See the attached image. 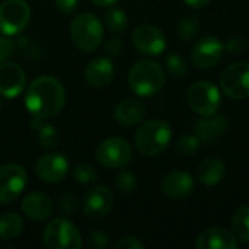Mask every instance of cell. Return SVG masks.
<instances>
[{
    "label": "cell",
    "instance_id": "6da1fadb",
    "mask_svg": "<svg viewBox=\"0 0 249 249\" xmlns=\"http://www.w3.org/2000/svg\"><path fill=\"white\" fill-rule=\"evenodd\" d=\"M66 105L63 83L53 76H39L25 92V107L32 117L45 120L58 115Z\"/></svg>",
    "mask_w": 249,
    "mask_h": 249
},
{
    "label": "cell",
    "instance_id": "7a4b0ae2",
    "mask_svg": "<svg viewBox=\"0 0 249 249\" xmlns=\"http://www.w3.org/2000/svg\"><path fill=\"white\" fill-rule=\"evenodd\" d=\"M172 139V128L163 120H150L137 128L134 144L144 156H158L166 150Z\"/></svg>",
    "mask_w": 249,
    "mask_h": 249
},
{
    "label": "cell",
    "instance_id": "3957f363",
    "mask_svg": "<svg viewBox=\"0 0 249 249\" xmlns=\"http://www.w3.org/2000/svg\"><path fill=\"white\" fill-rule=\"evenodd\" d=\"M166 76L163 67L152 60L134 63L128 73V85L139 96H153L162 90Z\"/></svg>",
    "mask_w": 249,
    "mask_h": 249
},
{
    "label": "cell",
    "instance_id": "277c9868",
    "mask_svg": "<svg viewBox=\"0 0 249 249\" xmlns=\"http://www.w3.org/2000/svg\"><path fill=\"white\" fill-rule=\"evenodd\" d=\"M70 38L79 50L92 53L104 39V23L90 12L80 13L70 23Z\"/></svg>",
    "mask_w": 249,
    "mask_h": 249
},
{
    "label": "cell",
    "instance_id": "5b68a950",
    "mask_svg": "<svg viewBox=\"0 0 249 249\" xmlns=\"http://www.w3.org/2000/svg\"><path fill=\"white\" fill-rule=\"evenodd\" d=\"M44 245L50 249H79L82 248V235L79 229L67 219L51 220L42 233Z\"/></svg>",
    "mask_w": 249,
    "mask_h": 249
},
{
    "label": "cell",
    "instance_id": "8992f818",
    "mask_svg": "<svg viewBox=\"0 0 249 249\" xmlns=\"http://www.w3.org/2000/svg\"><path fill=\"white\" fill-rule=\"evenodd\" d=\"M187 101L190 108L196 114L201 117H210L217 114L222 96L216 85H213L209 80H198L188 89Z\"/></svg>",
    "mask_w": 249,
    "mask_h": 249
},
{
    "label": "cell",
    "instance_id": "52a82bcc",
    "mask_svg": "<svg viewBox=\"0 0 249 249\" xmlns=\"http://www.w3.org/2000/svg\"><path fill=\"white\" fill-rule=\"evenodd\" d=\"M96 160L99 165L109 169H123L125 168L133 158L131 144L121 137H109L102 140L95 152Z\"/></svg>",
    "mask_w": 249,
    "mask_h": 249
},
{
    "label": "cell",
    "instance_id": "ba28073f",
    "mask_svg": "<svg viewBox=\"0 0 249 249\" xmlns=\"http://www.w3.org/2000/svg\"><path fill=\"white\" fill-rule=\"evenodd\" d=\"M31 9L25 0H4L0 4V32L18 35L29 23Z\"/></svg>",
    "mask_w": 249,
    "mask_h": 249
},
{
    "label": "cell",
    "instance_id": "9c48e42d",
    "mask_svg": "<svg viewBox=\"0 0 249 249\" xmlns=\"http://www.w3.org/2000/svg\"><path fill=\"white\" fill-rule=\"evenodd\" d=\"M220 88L231 99H245L249 96V63L239 61L228 66L220 74Z\"/></svg>",
    "mask_w": 249,
    "mask_h": 249
},
{
    "label": "cell",
    "instance_id": "30bf717a",
    "mask_svg": "<svg viewBox=\"0 0 249 249\" xmlns=\"http://www.w3.org/2000/svg\"><path fill=\"white\" fill-rule=\"evenodd\" d=\"M28 182L26 171L16 163L0 165V204H10L25 190Z\"/></svg>",
    "mask_w": 249,
    "mask_h": 249
},
{
    "label": "cell",
    "instance_id": "8fae6325",
    "mask_svg": "<svg viewBox=\"0 0 249 249\" xmlns=\"http://www.w3.org/2000/svg\"><path fill=\"white\" fill-rule=\"evenodd\" d=\"M133 44L142 54L159 55L166 50V36L155 25H139L133 32Z\"/></svg>",
    "mask_w": 249,
    "mask_h": 249
},
{
    "label": "cell",
    "instance_id": "7c38bea8",
    "mask_svg": "<svg viewBox=\"0 0 249 249\" xmlns=\"http://www.w3.org/2000/svg\"><path fill=\"white\" fill-rule=\"evenodd\" d=\"M70 171L69 160L61 153H45L35 163V172L42 182L58 184Z\"/></svg>",
    "mask_w": 249,
    "mask_h": 249
},
{
    "label": "cell",
    "instance_id": "4fadbf2b",
    "mask_svg": "<svg viewBox=\"0 0 249 249\" xmlns=\"http://www.w3.org/2000/svg\"><path fill=\"white\" fill-rule=\"evenodd\" d=\"M225 45L216 36H204L198 39L191 50V58L198 69H212L223 57Z\"/></svg>",
    "mask_w": 249,
    "mask_h": 249
},
{
    "label": "cell",
    "instance_id": "5bb4252c",
    "mask_svg": "<svg viewBox=\"0 0 249 249\" xmlns=\"http://www.w3.org/2000/svg\"><path fill=\"white\" fill-rule=\"evenodd\" d=\"M26 86L25 70L12 61L0 63V96L13 99L19 96Z\"/></svg>",
    "mask_w": 249,
    "mask_h": 249
},
{
    "label": "cell",
    "instance_id": "9a60e30c",
    "mask_svg": "<svg viewBox=\"0 0 249 249\" xmlns=\"http://www.w3.org/2000/svg\"><path fill=\"white\" fill-rule=\"evenodd\" d=\"M114 206V194L105 185L89 190L83 200V213L88 219H104Z\"/></svg>",
    "mask_w": 249,
    "mask_h": 249
},
{
    "label": "cell",
    "instance_id": "2e32d148",
    "mask_svg": "<svg viewBox=\"0 0 249 249\" xmlns=\"http://www.w3.org/2000/svg\"><path fill=\"white\" fill-rule=\"evenodd\" d=\"M238 245L239 242L235 233L223 228L206 229L196 239V247L198 249H236Z\"/></svg>",
    "mask_w": 249,
    "mask_h": 249
},
{
    "label": "cell",
    "instance_id": "e0dca14e",
    "mask_svg": "<svg viewBox=\"0 0 249 249\" xmlns=\"http://www.w3.org/2000/svg\"><path fill=\"white\" fill-rule=\"evenodd\" d=\"M194 179L185 171H172L162 179V191L171 198H185L194 191Z\"/></svg>",
    "mask_w": 249,
    "mask_h": 249
},
{
    "label": "cell",
    "instance_id": "ac0fdd59",
    "mask_svg": "<svg viewBox=\"0 0 249 249\" xmlns=\"http://www.w3.org/2000/svg\"><path fill=\"white\" fill-rule=\"evenodd\" d=\"M115 74V67L111 58L98 57L88 63L85 69V79L93 88H105L108 86Z\"/></svg>",
    "mask_w": 249,
    "mask_h": 249
},
{
    "label": "cell",
    "instance_id": "d6986e66",
    "mask_svg": "<svg viewBox=\"0 0 249 249\" xmlns=\"http://www.w3.org/2000/svg\"><path fill=\"white\" fill-rule=\"evenodd\" d=\"M228 130H229V120L226 118V115L222 114L204 117L194 124L196 136L204 143H212L220 139L222 136H225Z\"/></svg>",
    "mask_w": 249,
    "mask_h": 249
},
{
    "label": "cell",
    "instance_id": "ffe728a7",
    "mask_svg": "<svg viewBox=\"0 0 249 249\" xmlns=\"http://www.w3.org/2000/svg\"><path fill=\"white\" fill-rule=\"evenodd\" d=\"M20 207H22L23 214L34 222H42L48 219L54 212L53 200L47 194L39 193V191H34L28 194L23 198Z\"/></svg>",
    "mask_w": 249,
    "mask_h": 249
},
{
    "label": "cell",
    "instance_id": "44dd1931",
    "mask_svg": "<svg viewBox=\"0 0 249 249\" xmlns=\"http://www.w3.org/2000/svg\"><path fill=\"white\" fill-rule=\"evenodd\" d=\"M146 117V105L137 98L121 101L114 109V120L123 127H133L140 124Z\"/></svg>",
    "mask_w": 249,
    "mask_h": 249
},
{
    "label": "cell",
    "instance_id": "7402d4cb",
    "mask_svg": "<svg viewBox=\"0 0 249 249\" xmlns=\"http://www.w3.org/2000/svg\"><path fill=\"white\" fill-rule=\"evenodd\" d=\"M226 175V165L219 158H207L204 159L197 169V177L201 184L207 187L217 185Z\"/></svg>",
    "mask_w": 249,
    "mask_h": 249
},
{
    "label": "cell",
    "instance_id": "603a6c76",
    "mask_svg": "<svg viewBox=\"0 0 249 249\" xmlns=\"http://www.w3.org/2000/svg\"><path fill=\"white\" fill-rule=\"evenodd\" d=\"M23 219L18 213H6L0 217V241H13L23 232Z\"/></svg>",
    "mask_w": 249,
    "mask_h": 249
},
{
    "label": "cell",
    "instance_id": "cb8c5ba5",
    "mask_svg": "<svg viewBox=\"0 0 249 249\" xmlns=\"http://www.w3.org/2000/svg\"><path fill=\"white\" fill-rule=\"evenodd\" d=\"M232 226L233 233L239 241L249 242V206H242L235 210L232 217Z\"/></svg>",
    "mask_w": 249,
    "mask_h": 249
},
{
    "label": "cell",
    "instance_id": "d4e9b609",
    "mask_svg": "<svg viewBox=\"0 0 249 249\" xmlns=\"http://www.w3.org/2000/svg\"><path fill=\"white\" fill-rule=\"evenodd\" d=\"M104 25L111 32H123L128 25L127 13L120 7H111L104 15Z\"/></svg>",
    "mask_w": 249,
    "mask_h": 249
},
{
    "label": "cell",
    "instance_id": "484cf974",
    "mask_svg": "<svg viewBox=\"0 0 249 249\" xmlns=\"http://www.w3.org/2000/svg\"><path fill=\"white\" fill-rule=\"evenodd\" d=\"M200 31V20L197 16L194 15H188L184 19L179 20L178 26H177V32L178 35L184 39V41H191L197 36Z\"/></svg>",
    "mask_w": 249,
    "mask_h": 249
},
{
    "label": "cell",
    "instance_id": "4316f807",
    "mask_svg": "<svg viewBox=\"0 0 249 249\" xmlns=\"http://www.w3.org/2000/svg\"><path fill=\"white\" fill-rule=\"evenodd\" d=\"M73 178L77 184H93L98 179V172L90 163L82 162L73 168Z\"/></svg>",
    "mask_w": 249,
    "mask_h": 249
},
{
    "label": "cell",
    "instance_id": "83f0119b",
    "mask_svg": "<svg viewBox=\"0 0 249 249\" xmlns=\"http://www.w3.org/2000/svg\"><path fill=\"white\" fill-rule=\"evenodd\" d=\"M39 144L45 149H54L60 143V133L54 125L42 124L38 134Z\"/></svg>",
    "mask_w": 249,
    "mask_h": 249
},
{
    "label": "cell",
    "instance_id": "f1b7e54d",
    "mask_svg": "<svg viewBox=\"0 0 249 249\" xmlns=\"http://www.w3.org/2000/svg\"><path fill=\"white\" fill-rule=\"evenodd\" d=\"M200 144H201V140L196 136V134H188V136H184L181 137L178 142H177V152L181 153L182 156H193L198 152L200 149Z\"/></svg>",
    "mask_w": 249,
    "mask_h": 249
},
{
    "label": "cell",
    "instance_id": "f546056e",
    "mask_svg": "<svg viewBox=\"0 0 249 249\" xmlns=\"http://www.w3.org/2000/svg\"><path fill=\"white\" fill-rule=\"evenodd\" d=\"M114 185L121 194H131L137 188V178L134 174L128 171H123L115 177Z\"/></svg>",
    "mask_w": 249,
    "mask_h": 249
},
{
    "label": "cell",
    "instance_id": "4dcf8cb0",
    "mask_svg": "<svg viewBox=\"0 0 249 249\" xmlns=\"http://www.w3.org/2000/svg\"><path fill=\"white\" fill-rule=\"evenodd\" d=\"M166 69L174 77H184L188 71V64L184 57L178 54H171L166 58Z\"/></svg>",
    "mask_w": 249,
    "mask_h": 249
},
{
    "label": "cell",
    "instance_id": "1f68e13d",
    "mask_svg": "<svg viewBox=\"0 0 249 249\" xmlns=\"http://www.w3.org/2000/svg\"><path fill=\"white\" fill-rule=\"evenodd\" d=\"M77 207H79V201L76 196L70 193H66L58 198V209L66 216H73L77 212Z\"/></svg>",
    "mask_w": 249,
    "mask_h": 249
},
{
    "label": "cell",
    "instance_id": "d6a6232c",
    "mask_svg": "<svg viewBox=\"0 0 249 249\" xmlns=\"http://www.w3.org/2000/svg\"><path fill=\"white\" fill-rule=\"evenodd\" d=\"M223 45L232 54H242L248 48V41L242 35H232V36L228 38V41Z\"/></svg>",
    "mask_w": 249,
    "mask_h": 249
},
{
    "label": "cell",
    "instance_id": "836d02e7",
    "mask_svg": "<svg viewBox=\"0 0 249 249\" xmlns=\"http://www.w3.org/2000/svg\"><path fill=\"white\" fill-rule=\"evenodd\" d=\"M86 245L89 249H105L108 248L109 245V239H108V235L101 232V231H95V232H90L89 236H88V241H86Z\"/></svg>",
    "mask_w": 249,
    "mask_h": 249
},
{
    "label": "cell",
    "instance_id": "e575fe53",
    "mask_svg": "<svg viewBox=\"0 0 249 249\" xmlns=\"http://www.w3.org/2000/svg\"><path fill=\"white\" fill-rule=\"evenodd\" d=\"M124 44L118 36H111L109 39H107L105 42V53L111 57H117L123 53Z\"/></svg>",
    "mask_w": 249,
    "mask_h": 249
},
{
    "label": "cell",
    "instance_id": "d590c367",
    "mask_svg": "<svg viewBox=\"0 0 249 249\" xmlns=\"http://www.w3.org/2000/svg\"><path fill=\"white\" fill-rule=\"evenodd\" d=\"M115 249H143L144 248V244L134 238V236H125V238H121L120 241L115 242L114 245Z\"/></svg>",
    "mask_w": 249,
    "mask_h": 249
},
{
    "label": "cell",
    "instance_id": "8d00e7d4",
    "mask_svg": "<svg viewBox=\"0 0 249 249\" xmlns=\"http://www.w3.org/2000/svg\"><path fill=\"white\" fill-rule=\"evenodd\" d=\"M13 50H15L13 41L9 39L7 36H0V63L7 61L12 57Z\"/></svg>",
    "mask_w": 249,
    "mask_h": 249
},
{
    "label": "cell",
    "instance_id": "74e56055",
    "mask_svg": "<svg viewBox=\"0 0 249 249\" xmlns=\"http://www.w3.org/2000/svg\"><path fill=\"white\" fill-rule=\"evenodd\" d=\"M54 1L57 9L61 10L63 13H73L79 6V0H54Z\"/></svg>",
    "mask_w": 249,
    "mask_h": 249
},
{
    "label": "cell",
    "instance_id": "f35d334b",
    "mask_svg": "<svg viewBox=\"0 0 249 249\" xmlns=\"http://www.w3.org/2000/svg\"><path fill=\"white\" fill-rule=\"evenodd\" d=\"M184 1L193 9H203L206 6H209L212 0H184Z\"/></svg>",
    "mask_w": 249,
    "mask_h": 249
},
{
    "label": "cell",
    "instance_id": "ab89813d",
    "mask_svg": "<svg viewBox=\"0 0 249 249\" xmlns=\"http://www.w3.org/2000/svg\"><path fill=\"white\" fill-rule=\"evenodd\" d=\"M96 6H99V7H109V6H112V4H115L118 0H92Z\"/></svg>",
    "mask_w": 249,
    "mask_h": 249
},
{
    "label": "cell",
    "instance_id": "60d3db41",
    "mask_svg": "<svg viewBox=\"0 0 249 249\" xmlns=\"http://www.w3.org/2000/svg\"><path fill=\"white\" fill-rule=\"evenodd\" d=\"M0 108H1V101H0Z\"/></svg>",
    "mask_w": 249,
    "mask_h": 249
}]
</instances>
